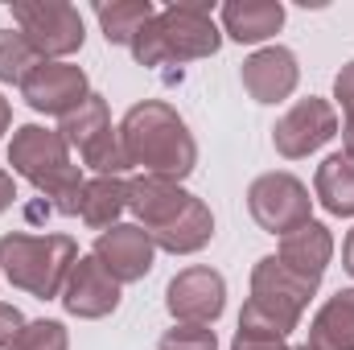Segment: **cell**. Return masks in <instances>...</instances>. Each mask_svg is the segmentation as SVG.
I'll list each match as a JSON object with an SVG mask.
<instances>
[{
  "label": "cell",
  "mask_w": 354,
  "mask_h": 350,
  "mask_svg": "<svg viewBox=\"0 0 354 350\" xmlns=\"http://www.w3.org/2000/svg\"><path fill=\"white\" fill-rule=\"evenodd\" d=\"M91 256L103 264L120 284H132V280H145L153 272L157 243H153V235L140 223H115V227H107L95 239V252Z\"/></svg>",
  "instance_id": "obj_11"
},
{
  "label": "cell",
  "mask_w": 354,
  "mask_h": 350,
  "mask_svg": "<svg viewBox=\"0 0 354 350\" xmlns=\"http://www.w3.org/2000/svg\"><path fill=\"white\" fill-rule=\"evenodd\" d=\"M21 330H25L21 309H17V305H0V347H12Z\"/></svg>",
  "instance_id": "obj_27"
},
{
  "label": "cell",
  "mask_w": 354,
  "mask_h": 350,
  "mask_svg": "<svg viewBox=\"0 0 354 350\" xmlns=\"http://www.w3.org/2000/svg\"><path fill=\"white\" fill-rule=\"evenodd\" d=\"M248 210L252 219L260 223V231L268 235H288L297 227L309 223V210H313V198L305 190V181L292 174H264L252 181L248 190Z\"/></svg>",
  "instance_id": "obj_8"
},
{
  "label": "cell",
  "mask_w": 354,
  "mask_h": 350,
  "mask_svg": "<svg viewBox=\"0 0 354 350\" xmlns=\"http://www.w3.org/2000/svg\"><path fill=\"white\" fill-rule=\"evenodd\" d=\"M8 124H12V107H8V99L0 95V136L8 132Z\"/></svg>",
  "instance_id": "obj_32"
},
{
  "label": "cell",
  "mask_w": 354,
  "mask_h": 350,
  "mask_svg": "<svg viewBox=\"0 0 354 350\" xmlns=\"http://www.w3.org/2000/svg\"><path fill=\"white\" fill-rule=\"evenodd\" d=\"M194 194H185L177 181L169 177H153V174H140L128 181V210L140 219V227L149 231V235H157L161 227H169L177 214L185 210V202H189Z\"/></svg>",
  "instance_id": "obj_15"
},
{
  "label": "cell",
  "mask_w": 354,
  "mask_h": 350,
  "mask_svg": "<svg viewBox=\"0 0 354 350\" xmlns=\"http://www.w3.org/2000/svg\"><path fill=\"white\" fill-rule=\"evenodd\" d=\"M120 149H124L128 169L136 165L145 174L169 177V181L189 177L198 165V145H194L185 120L161 99H145V103L128 107V116L120 124Z\"/></svg>",
  "instance_id": "obj_1"
},
{
  "label": "cell",
  "mask_w": 354,
  "mask_h": 350,
  "mask_svg": "<svg viewBox=\"0 0 354 350\" xmlns=\"http://www.w3.org/2000/svg\"><path fill=\"white\" fill-rule=\"evenodd\" d=\"M284 25V4L280 0H227L223 4V29L239 46L268 42Z\"/></svg>",
  "instance_id": "obj_17"
},
{
  "label": "cell",
  "mask_w": 354,
  "mask_h": 350,
  "mask_svg": "<svg viewBox=\"0 0 354 350\" xmlns=\"http://www.w3.org/2000/svg\"><path fill=\"white\" fill-rule=\"evenodd\" d=\"M231 350H292V347L284 342V334L268 322L260 309L243 305V313H239V330H235Z\"/></svg>",
  "instance_id": "obj_24"
},
{
  "label": "cell",
  "mask_w": 354,
  "mask_h": 350,
  "mask_svg": "<svg viewBox=\"0 0 354 350\" xmlns=\"http://www.w3.org/2000/svg\"><path fill=\"white\" fill-rule=\"evenodd\" d=\"M342 264H346V272L354 276V231L346 235V243H342Z\"/></svg>",
  "instance_id": "obj_31"
},
{
  "label": "cell",
  "mask_w": 354,
  "mask_h": 350,
  "mask_svg": "<svg viewBox=\"0 0 354 350\" xmlns=\"http://www.w3.org/2000/svg\"><path fill=\"white\" fill-rule=\"evenodd\" d=\"M120 210H128V181L124 177H95V181H87L79 219L87 223L91 231L103 235L107 227H115Z\"/></svg>",
  "instance_id": "obj_21"
},
{
  "label": "cell",
  "mask_w": 354,
  "mask_h": 350,
  "mask_svg": "<svg viewBox=\"0 0 354 350\" xmlns=\"http://www.w3.org/2000/svg\"><path fill=\"white\" fill-rule=\"evenodd\" d=\"M62 305H66L71 317L99 322V317L120 309V280L95 256H79L71 276H66V284H62Z\"/></svg>",
  "instance_id": "obj_12"
},
{
  "label": "cell",
  "mask_w": 354,
  "mask_h": 350,
  "mask_svg": "<svg viewBox=\"0 0 354 350\" xmlns=\"http://www.w3.org/2000/svg\"><path fill=\"white\" fill-rule=\"evenodd\" d=\"M21 95L41 116H71L91 91H87L83 66H71V62H37L33 75L21 83Z\"/></svg>",
  "instance_id": "obj_13"
},
{
  "label": "cell",
  "mask_w": 354,
  "mask_h": 350,
  "mask_svg": "<svg viewBox=\"0 0 354 350\" xmlns=\"http://www.w3.org/2000/svg\"><path fill=\"white\" fill-rule=\"evenodd\" d=\"M297 54L284 50V46H264L256 50L248 62H243V91L256 99V103H280L297 91Z\"/></svg>",
  "instance_id": "obj_14"
},
{
  "label": "cell",
  "mask_w": 354,
  "mask_h": 350,
  "mask_svg": "<svg viewBox=\"0 0 354 350\" xmlns=\"http://www.w3.org/2000/svg\"><path fill=\"white\" fill-rule=\"evenodd\" d=\"M313 293H317V284L292 276L276 256H264L256 264V272H252V301L248 305L260 309L268 322L288 338V330H297V322H301V313H305Z\"/></svg>",
  "instance_id": "obj_7"
},
{
  "label": "cell",
  "mask_w": 354,
  "mask_h": 350,
  "mask_svg": "<svg viewBox=\"0 0 354 350\" xmlns=\"http://www.w3.org/2000/svg\"><path fill=\"white\" fill-rule=\"evenodd\" d=\"M12 198H17V185H12V177L0 169V214H4L8 206H12Z\"/></svg>",
  "instance_id": "obj_29"
},
{
  "label": "cell",
  "mask_w": 354,
  "mask_h": 350,
  "mask_svg": "<svg viewBox=\"0 0 354 350\" xmlns=\"http://www.w3.org/2000/svg\"><path fill=\"white\" fill-rule=\"evenodd\" d=\"M8 165L37 194H46L58 214H79L83 210L87 181L79 174V165H71V145L62 140V132H50L41 124L17 128L12 145H8Z\"/></svg>",
  "instance_id": "obj_2"
},
{
  "label": "cell",
  "mask_w": 354,
  "mask_h": 350,
  "mask_svg": "<svg viewBox=\"0 0 354 350\" xmlns=\"http://www.w3.org/2000/svg\"><path fill=\"white\" fill-rule=\"evenodd\" d=\"M8 350H71V338H66L62 322H46L41 317V322H29Z\"/></svg>",
  "instance_id": "obj_25"
},
{
  "label": "cell",
  "mask_w": 354,
  "mask_h": 350,
  "mask_svg": "<svg viewBox=\"0 0 354 350\" xmlns=\"http://www.w3.org/2000/svg\"><path fill=\"white\" fill-rule=\"evenodd\" d=\"M334 95H338V103H342L346 111H354V62H346L342 75L334 79Z\"/></svg>",
  "instance_id": "obj_28"
},
{
  "label": "cell",
  "mask_w": 354,
  "mask_h": 350,
  "mask_svg": "<svg viewBox=\"0 0 354 350\" xmlns=\"http://www.w3.org/2000/svg\"><path fill=\"white\" fill-rule=\"evenodd\" d=\"M41 58H37V50L25 42V33L21 29H0V83H25L29 75H33V66H37Z\"/></svg>",
  "instance_id": "obj_23"
},
{
  "label": "cell",
  "mask_w": 354,
  "mask_h": 350,
  "mask_svg": "<svg viewBox=\"0 0 354 350\" xmlns=\"http://www.w3.org/2000/svg\"><path fill=\"white\" fill-rule=\"evenodd\" d=\"M12 21L41 62H62L83 50V17L66 0H12Z\"/></svg>",
  "instance_id": "obj_5"
},
{
  "label": "cell",
  "mask_w": 354,
  "mask_h": 350,
  "mask_svg": "<svg viewBox=\"0 0 354 350\" xmlns=\"http://www.w3.org/2000/svg\"><path fill=\"white\" fill-rule=\"evenodd\" d=\"M330 256H334L330 231L309 219L305 227H297V231H288V235L280 239V256H276V260L284 264L292 276H301V280H309V284H322Z\"/></svg>",
  "instance_id": "obj_16"
},
{
  "label": "cell",
  "mask_w": 354,
  "mask_h": 350,
  "mask_svg": "<svg viewBox=\"0 0 354 350\" xmlns=\"http://www.w3.org/2000/svg\"><path fill=\"white\" fill-rule=\"evenodd\" d=\"M210 239H214V219H210V206H206L202 198H189L185 210L177 214L174 223L153 235V243H157L161 252H174V256H194V252H202Z\"/></svg>",
  "instance_id": "obj_18"
},
{
  "label": "cell",
  "mask_w": 354,
  "mask_h": 350,
  "mask_svg": "<svg viewBox=\"0 0 354 350\" xmlns=\"http://www.w3.org/2000/svg\"><path fill=\"white\" fill-rule=\"evenodd\" d=\"M334 136H338V111H334L326 99H317V95L292 103V107L276 120V128H272V145H276V153L288 157V161L317 153V149H322L326 140H334Z\"/></svg>",
  "instance_id": "obj_9"
},
{
  "label": "cell",
  "mask_w": 354,
  "mask_h": 350,
  "mask_svg": "<svg viewBox=\"0 0 354 350\" xmlns=\"http://www.w3.org/2000/svg\"><path fill=\"white\" fill-rule=\"evenodd\" d=\"M223 33L210 21L206 0H174L165 12H157L132 42V58L140 66H161V62H198L218 54Z\"/></svg>",
  "instance_id": "obj_3"
},
{
  "label": "cell",
  "mask_w": 354,
  "mask_h": 350,
  "mask_svg": "<svg viewBox=\"0 0 354 350\" xmlns=\"http://www.w3.org/2000/svg\"><path fill=\"white\" fill-rule=\"evenodd\" d=\"M62 140L79 149V157L87 161L91 169H99L103 177H120L128 169L124 161V149H120V128H111V116H107V99L91 91L87 99L62 116Z\"/></svg>",
  "instance_id": "obj_6"
},
{
  "label": "cell",
  "mask_w": 354,
  "mask_h": 350,
  "mask_svg": "<svg viewBox=\"0 0 354 350\" xmlns=\"http://www.w3.org/2000/svg\"><path fill=\"white\" fill-rule=\"evenodd\" d=\"M95 17H99V25H103L107 46H128V50H132L136 33L157 17V8H153L149 0H111V4H99Z\"/></svg>",
  "instance_id": "obj_22"
},
{
  "label": "cell",
  "mask_w": 354,
  "mask_h": 350,
  "mask_svg": "<svg viewBox=\"0 0 354 350\" xmlns=\"http://www.w3.org/2000/svg\"><path fill=\"white\" fill-rule=\"evenodd\" d=\"M313 194L317 202L338 214V219H351L354 214V161L346 153H334L317 165V177H313Z\"/></svg>",
  "instance_id": "obj_20"
},
{
  "label": "cell",
  "mask_w": 354,
  "mask_h": 350,
  "mask_svg": "<svg viewBox=\"0 0 354 350\" xmlns=\"http://www.w3.org/2000/svg\"><path fill=\"white\" fill-rule=\"evenodd\" d=\"M165 305L181 326H214L227 309V280L214 268H185L169 280Z\"/></svg>",
  "instance_id": "obj_10"
},
{
  "label": "cell",
  "mask_w": 354,
  "mask_h": 350,
  "mask_svg": "<svg viewBox=\"0 0 354 350\" xmlns=\"http://www.w3.org/2000/svg\"><path fill=\"white\" fill-rule=\"evenodd\" d=\"M297 350H313V347H297Z\"/></svg>",
  "instance_id": "obj_33"
},
{
  "label": "cell",
  "mask_w": 354,
  "mask_h": 350,
  "mask_svg": "<svg viewBox=\"0 0 354 350\" xmlns=\"http://www.w3.org/2000/svg\"><path fill=\"white\" fill-rule=\"evenodd\" d=\"M161 350H218V338L210 326H174L161 334Z\"/></svg>",
  "instance_id": "obj_26"
},
{
  "label": "cell",
  "mask_w": 354,
  "mask_h": 350,
  "mask_svg": "<svg viewBox=\"0 0 354 350\" xmlns=\"http://www.w3.org/2000/svg\"><path fill=\"white\" fill-rule=\"evenodd\" d=\"M342 145H346V157L354 161V111H346V124H342Z\"/></svg>",
  "instance_id": "obj_30"
},
{
  "label": "cell",
  "mask_w": 354,
  "mask_h": 350,
  "mask_svg": "<svg viewBox=\"0 0 354 350\" xmlns=\"http://www.w3.org/2000/svg\"><path fill=\"white\" fill-rule=\"evenodd\" d=\"M75 260H79V248L71 235H25V231L0 235L4 276L37 301L62 297V284H66Z\"/></svg>",
  "instance_id": "obj_4"
},
{
  "label": "cell",
  "mask_w": 354,
  "mask_h": 350,
  "mask_svg": "<svg viewBox=\"0 0 354 350\" xmlns=\"http://www.w3.org/2000/svg\"><path fill=\"white\" fill-rule=\"evenodd\" d=\"M313 350H354V288L334 293L317 317L309 322V342Z\"/></svg>",
  "instance_id": "obj_19"
}]
</instances>
